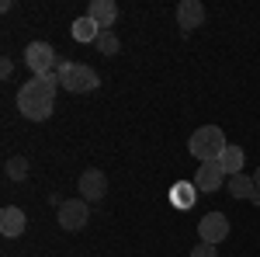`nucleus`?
Segmentation results:
<instances>
[{
	"label": "nucleus",
	"instance_id": "f257e3e1",
	"mask_svg": "<svg viewBox=\"0 0 260 257\" xmlns=\"http://www.w3.org/2000/svg\"><path fill=\"white\" fill-rule=\"evenodd\" d=\"M56 87H59L56 73H49V77H31L18 91V111L28 122H45L52 115V104H56Z\"/></svg>",
	"mask_w": 260,
	"mask_h": 257
},
{
	"label": "nucleus",
	"instance_id": "f03ea898",
	"mask_svg": "<svg viewBox=\"0 0 260 257\" xmlns=\"http://www.w3.org/2000/svg\"><path fill=\"white\" fill-rule=\"evenodd\" d=\"M225 132H222L219 125H201L194 136L187 139V153L201 163H219V157L225 153Z\"/></svg>",
	"mask_w": 260,
	"mask_h": 257
},
{
	"label": "nucleus",
	"instance_id": "7ed1b4c3",
	"mask_svg": "<svg viewBox=\"0 0 260 257\" xmlns=\"http://www.w3.org/2000/svg\"><path fill=\"white\" fill-rule=\"evenodd\" d=\"M56 80H59V87L73 91V94H87V91H94V87L101 83L98 70H90L87 63H59Z\"/></svg>",
	"mask_w": 260,
	"mask_h": 257
},
{
	"label": "nucleus",
	"instance_id": "20e7f679",
	"mask_svg": "<svg viewBox=\"0 0 260 257\" xmlns=\"http://www.w3.org/2000/svg\"><path fill=\"white\" fill-rule=\"evenodd\" d=\"M87 222H90V205L83 198H66V202H59V226L66 233H80Z\"/></svg>",
	"mask_w": 260,
	"mask_h": 257
},
{
	"label": "nucleus",
	"instance_id": "39448f33",
	"mask_svg": "<svg viewBox=\"0 0 260 257\" xmlns=\"http://www.w3.org/2000/svg\"><path fill=\"white\" fill-rule=\"evenodd\" d=\"M24 66H28L35 77H49L52 66H56V52H52V45H49V42H31V45L24 49Z\"/></svg>",
	"mask_w": 260,
	"mask_h": 257
},
{
	"label": "nucleus",
	"instance_id": "423d86ee",
	"mask_svg": "<svg viewBox=\"0 0 260 257\" xmlns=\"http://www.w3.org/2000/svg\"><path fill=\"white\" fill-rule=\"evenodd\" d=\"M198 237H201V243L219 247L222 240L229 237V219L222 216V212H208V216L198 222Z\"/></svg>",
	"mask_w": 260,
	"mask_h": 257
},
{
	"label": "nucleus",
	"instance_id": "0eeeda50",
	"mask_svg": "<svg viewBox=\"0 0 260 257\" xmlns=\"http://www.w3.org/2000/svg\"><path fill=\"white\" fill-rule=\"evenodd\" d=\"M225 170H222L219 163H201L198 174H194V188L198 191H205V195H215L219 188H225Z\"/></svg>",
	"mask_w": 260,
	"mask_h": 257
},
{
	"label": "nucleus",
	"instance_id": "6e6552de",
	"mask_svg": "<svg viewBox=\"0 0 260 257\" xmlns=\"http://www.w3.org/2000/svg\"><path fill=\"white\" fill-rule=\"evenodd\" d=\"M201 21H205V4L201 0H180L177 4V24L184 35H191L194 28H201Z\"/></svg>",
	"mask_w": 260,
	"mask_h": 257
},
{
	"label": "nucleus",
	"instance_id": "1a4fd4ad",
	"mask_svg": "<svg viewBox=\"0 0 260 257\" xmlns=\"http://www.w3.org/2000/svg\"><path fill=\"white\" fill-rule=\"evenodd\" d=\"M87 18L94 21L101 32H111V24L118 21V4L115 0H90L87 4Z\"/></svg>",
	"mask_w": 260,
	"mask_h": 257
},
{
	"label": "nucleus",
	"instance_id": "9d476101",
	"mask_svg": "<svg viewBox=\"0 0 260 257\" xmlns=\"http://www.w3.org/2000/svg\"><path fill=\"white\" fill-rule=\"evenodd\" d=\"M80 195L83 202H101V198L108 195V178H104V170H83L80 174Z\"/></svg>",
	"mask_w": 260,
	"mask_h": 257
},
{
	"label": "nucleus",
	"instance_id": "9b49d317",
	"mask_svg": "<svg viewBox=\"0 0 260 257\" xmlns=\"http://www.w3.org/2000/svg\"><path fill=\"white\" fill-rule=\"evenodd\" d=\"M24 226H28V219H24V212H21L18 205H4L0 209V233L4 237H21Z\"/></svg>",
	"mask_w": 260,
	"mask_h": 257
},
{
	"label": "nucleus",
	"instance_id": "f8f14e48",
	"mask_svg": "<svg viewBox=\"0 0 260 257\" xmlns=\"http://www.w3.org/2000/svg\"><path fill=\"white\" fill-rule=\"evenodd\" d=\"M243 160H246V153H243L240 146H225V153L219 157V167L225 170V178H233V174H243Z\"/></svg>",
	"mask_w": 260,
	"mask_h": 257
},
{
	"label": "nucleus",
	"instance_id": "ddd939ff",
	"mask_svg": "<svg viewBox=\"0 0 260 257\" xmlns=\"http://www.w3.org/2000/svg\"><path fill=\"white\" fill-rule=\"evenodd\" d=\"M225 188H229L233 198H253V191H257V184H253L250 174H233V178L225 181Z\"/></svg>",
	"mask_w": 260,
	"mask_h": 257
},
{
	"label": "nucleus",
	"instance_id": "4468645a",
	"mask_svg": "<svg viewBox=\"0 0 260 257\" xmlns=\"http://www.w3.org/2000/svg\"><path fill=\"white\" fill-rule=\"evenodd\" d=\"M70 32H73V39H77V42H98V35H101V28L87 18V14L73 21V28H70Z\"/></svg>",
	"mask_w": 260,
	"mask_h": 257
},
{
	"label": "nucleus",
	"instance_id": "2eb2a0df",
	"mask_svg": "<svg viewBox=\"0 0 260 257\" xmlns=\"http://www.w3.org/2000/svg\"><path fill=\"white\" fill-rule=\"evenodd\" d=\"M94 45H98L101 56H118V49H121V42H118V35H115V32H101Z\"/></svg>",
	"mask_w": 260,
	"mask_h": 257
},
{
	"label": "nucleus",
	"instance_id": "dca6fc26",
	"mask_svg": "<svg viewBox=\"0 0 260 257\" xmlns=\"http://www.w3.org/2000/svg\"><path fill=\"white\" fill-rule=\"evenodd\" d=\"M7 178L11 181H24L28 178V160L24 157H11L7 160Z\"/></svg>",
	"mask_w": 260,
	"mask_h": 257
},
{
	"label": "nucleus",
	"instance_id": "f3484780",
	"mask_svg": "<svg viewBox=\"0 0 260 257\" xmlns=\"http://www.w3.org/2000/svg\"><path fill=\"white\" fill-rule=\"evenodd\" d=\"M174 202L191 209V205H194V184H177V188H174Z\"/></svg>",
	"mask_w": 260,
	"mask_h": 257
},
{
	"label": "nucleus",
	"instance_id": "a211bd4d",
	"mask_svg": "<svg viewBox=\"0 0 260 257\" xmlns=\"http://www.w3.org/2000/svg\"><path fill=\"white\" fill-rule=\"evenodd\" d=\"M191 257H219V250L212 243H198V247H191Z\"/></svg>",
	"mask_w": 260,
	"mask_h": 257
},
{
	"label": "nucleus",
	"instance_id": "6ab92c4d",
	"mask_svg": "<svg viewBox=\"0 0 260 257\" xmlns=\"http://www.w3.org/2000/svg\"><path fill=\"white\" fill-rule=\"evenodd\" d=\"M11 70H14V63H11V60L0 63V77H11Z\"/></svg>",
	"mask_w": 260,
	"mask_h": 257
},
{
	"label": "nucleus",
	"instance_id": "aec40b11",
	"mask_svg": "<svg viewBox=\"0 0 260 257\" xmlns=\"http://www.w3.org/2000/svg\"><path fill=\"white\" fill-rule=\"evenodd\" d=\"M250 202H253V205H260V188L253 191V198H250Z\"/></svg>",
	"mask_w": 260,
	"mask_h": 257
},
{
	"label": "nucleus",
	"instance_id": "412c9836",
	"mask_svg": "<svg viewBox=\"0 0 260 257\" xmlns=\"http://www.w3.org/2000/svg\"><path fill=\"white\" fill-rule=\"evenodd\" d=\"M253 184H257V188H260V167H257V174H253Z\"/></svg>",
	"mask_w": 260,
	"mask_h": 257
}]
</instances>
